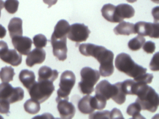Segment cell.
<instances>
[{"instance_id": "1", "label": "cell", "mask_w": 159, "mask_h": 119, "mask_svg": "<svg viewBox=\"0 0 159 119\" xmlns=\"http://www.w3.org/2000/svg\"><path fill=\"white\" fill-rule=\"evenodd\" d=\"M79 51L83 55L93 57L98 61L99 73L102 77H109L113 74L114 54L112 51L92 43L81 44L79 46Z\"/></svg>"}, {"instance_id": "2", "label": "cell", "mask_w": 159, "mask_h": 119, "mask_svg": "<svg viewBox=\"0 0 159 119\" xmlns=\"http://www.w3.org/2000/svg\"><path fill=\"white\" fill-rule=\"evenodd\" d=\"M136 95L138 98L135 102L139 105L141 110L152 112L157 110L159 105V95L151 86L139 83Z\"/></svg>"}, {"instance_id": "3", "label": "cell", "mask_w": 159, "mask_h": 119, "mask_svg": "<svg viewBox=\"0 0 159 119\" xmlns=\"http://www.w3.org/2000/svg\"><path fill=\"white\" fill-rule=\"evenodd\" d=\"M116 68L129 77L135 78L147 72V69L136 63L130 55L122 53L117 55L115 60Z\"/></svg>"}, {"instance_id": "4", "label": "cell", "mask_w": 159, "mask_h": 119, "mask_svg": "<svg viewBox=\"0 0 159 119\" xmlns=\"http://www.w3.org/2000/svg\"><path fill=\"white\" fill-rule=\"evenodd\" d=\"M81 82L78 87L83 95H90L94 90V86L100 79V74L97 70L90 67H84L80 71Z\"/></svg>"}, {"instance_id": "5", "label": "cell", "mask_w": 159, "mask_h": 119, "mask_svg": "<svg viewBox=\"0 0 159 119\" xmlns=\"http://www.w3.org/2000/svg\"><path fill=\"white\" fill-rule=\"evenodd\" d=\"M28 90L31 99L42 103L47 100L52 95L54 91L55 86L53 82L39 81L36 82Z\"/></svg>"}, {"instance_id": "6", "label": "cell", "mask_w": 159, "mask_h": 119, "mask_svg": "<svg viewBox=\"0 0 159 119\" xmlns=\"http://www.w3.org/2000/svg\"><path fill=\"white\" fill-rule=\"evenodd\" d=\"M76 82V76L71 71L66 70L60 77L59 88L57 90V96L56 100L61 99H69V95Z\"/></svg>"}, {"instance_id": "7", "label": "cell", "mask_w": 159, "mask_h": 119, "mask_svg": "<svg viewBox=\"0 0 159 119\" xmlns=\"http://www.w3.org/2000/svg\"><path fill=\"white\" fill-rule=\"evenodd\" d=\"M25 92L21 87H13L8 82L0 84V99L12 104L23 100Z\"/></svg>"}, {"instance_id": "8", "label": "cell", "mask_w": 159, "mask_h": 119, "mask_svg": "<svg viewBox=\"0 0 159 119\" xmlns=\"http://www.w3.org/2000/svg\"><path fill=\"white\" fill-rule=\"evenodd\" d=\"M91 32L84 24L75 23L70 25L67 37L72 42H76V46L79 43L85 42Z\"/></svg>"}, {"instance_id": "9", "label": "cell", "mask_w": 159, "mask_h": 119, "mask_svg": "<svg viewBox=\"0 0 159 119\" xmlns=\"http://www.w3.org/2000/svg\"><path fill=\"white\" fill-rule=\"evenodd\" d=\"M159 22L139 21L134 24L135 33L142 36H149L158 39L159 37Z\"/></svg>"}, {"instance_id": "10", "label": "cell", "mask_w": 159, "mask_h": 119, "mask_svg": "<svg viewBox=\"0 0 159 119\" xmlns=\"http://www.w3.org/2000/svg\"><path fill=\"white\" fill-rule=\"evenodd\" d=\"M51 44L53 48V54L54 56L60 61H64L67 57V37L56 38L51 37Z\"/></svg>"}, {"instance_id": "11", "label": "cell", "mask_w": 159, "mask_h": 119, "mask_svg": "<svg viewBox=\"0 0 159 119\" xmlns=\"http://www.w3.org/2000/svg\"><path fill=\"white\" fill-rule=\"evenodd\" d=\"M95 94L105 98L106 100L114 97L117 92L116 84H111L107 80H102L97 85Z\"/></svg>"}, {"instance_id": "12", "label": "cell", "mask_w": 159, "mask_h": 119, "mask_svg": "<svg viewBox=\"0 0 159 119\" xmlns=\"http://www.w3.org/2000/svg\"><path fill=\"white\" fill-rule=\"evenodd\" d=\"M12 43L16 50L24 55H27L30 52L32 47V40L27 36L13 37L12 38Z\"/></svg>"}, {"instance_id": "13", "label": "cell", "mask_w": 159, "mask_h": 119, "mask_svg": "<svg viewBox=\"0 0 159 119\" xmlns=\"http://www.w3.org/2000/svg\"><path fill=\"white\" fill-rule=\"evenodd\" d=\"M68 99H61L57 100V108L62 119H72L76 113L75 106Z\"/></svg>"}, {"instance_id": "14", "label": "cell", "mask_w": 159, "mask_h": 119, "mask_svg": "<svg viewBox=\"0 0 159 119\" xmlns=\"http://www.w3.org/2000/svg\"><path fill=\"white\" fill-rule=\"evenodd\" d=\"M26 63L28 67L42 63L46 58V52L43 48H36L28 54Z\"/></svg>"}, {"instance_id": "15", "label": "cell", "mask_w": 159, "mask_h": 119, "mask_svg": "<svg viewBox=\"0 0 159 119\" xmlns=\"http://www.w3.org/2000/svg\"><path fill=\"white\" fill-rule=\"evenodd\" d=\"M0 59L6 63L14 67H17L22 62V56L15 49H7L0 54Z\"/></svg>"}, {"instance_id": "16", "label": "cell", "mask_w": 159, "mask_h": 119, "mask_svg": "<svg viewBox=\"0 0 159 119\" xmlns=\"http://www.w3.org/2000/svg\"><path fill=\"white\" fill-rule=\"evenodd\" d=\"M116 15L120 22L125 19H130L134 15L135 10L132 6L127 4H120L116 6Z\"/></svg>"}, {"instance_id": "17", "label": "cell", "mask_w": 159, "mask_h": 119, "mask_svg": "<svg viewBox=\"0 0 159 119\" xmlns=\"http://www.w3.org/2000/svg\"><path fill=\"white\" fill-rule=\"evenodd\" d=\"M38 74V81H47L53 82L58 77L59 73L57 70H52L50 67L43 66L40 68Z\"/></svg>"}, {"instance_id": "18", "label": "cell", "mask_w": 159, "mask_h": 119, "mask_svg": "<svg viewBox=\"0 0 159 119\" xmlns=\"http://www.w3.org/2000/svg\"><path fill=\"white\" fill-rule=\"evenodd\" d=\"M11 38L18 36H23V20L20 18L14 17L11 20L8 25Z\"/></svg>"}, {"instance_id": "19", "label": "cell", "mask_w": 159, "mask_h": 119, "mask_svg": "<svg viewBox=\"0 0 159 119\" xmlns=\"http://www.w3.org/2000/svg\"><path fill=\"white\" fill-rule=\"evenodd\" d=\"M19 79L25 88L30 89L36 82V76L32 71L22 70L19 74Z\"/></svg>"}, {"instance_id": "20", "label": "cell", "mask_w": 159, "mask_h": 119, "mask_svg": "<svg viewBox=\"0 0 159 119\" xmlns=\"http://www.w3.org/2000/svg\"><path fill=\"white\" fill-rule=\"evenodd\" d=\"M70 25L67 20H61L58 21L54 28V31L52 36L56 38L67 37Z\"/></svg>"}, {"instance_id": "21", "label": "cell", "mask_w": 159, "mask_h": 119, "mask_svg": "<svg viewBox=\"0 0 159 119\" xmlns=\"http://www.w3.org/2000/svg\"><path fill=\"white\" fill-rule=\"evenodd\" d=\"M116 6L108 3L103 6L101 9L102 16L107 21L112 23H120L116 15Z\"/></svg>"}, {"instance_id": "22", "label": "cell", "mask_w": 159, "mask_h": 119, "mask_svg": "<svg viewBox=\"0 0 159 119\" xmlns=\"http://www.w3.org/2000/svg\"><path fill=\"white\" fill-rule=\"evenodd\" d=\"M114 33L116 35H128L135 34L134 31V24L126 21H122L117 25L114 29Z\"/></svg>"}, {"instance_id": "23", "label": "cell", "mask_w": 159, "mask_h": 119, "mask_svg": "<svg viewBox=\"0 0 159 119\" xmlns=\"http://www.w3.org/2000/svg\"><path fill=\"white\" fill-rule=\"evenodd\" d=\"M92 96L87 95L81 99L78 102V108L79 110L83 114H91L94 112L95 109L92 107Z\"/></svg>"}, {"instance_id": "24", "label": "cell", "mask_w": 159, "mask_h": 119, "mask_svg": "<svg viewBox=\"0 0 159 119\" xmlns=\"http://www.w3.org/2000/svg\"><path fill=\"white\" fill-rule=\"evenodd\" d=\"M139 83L131 79L125 80L121 82V86L125 95H135L138 89Z\"/></svg>"}, {"instance_id": "25", "label": "cell", "mask_w": 159, "mask_h": 119, "mask_svg": "<svg viewBox=\"0 0 159 119\" xmlns=\"http://www.w3.org/2000/svg\"><path fill=\"white\" fill-rule=\"evenodd\" d=\"M24 108L25 111L30 114H37L40 110V104L37 100L30 99L25 102Z\"/></svg>"}, {"instance_id": "26", "label": "cell", "mask_w": 159, "mask_h": 119, "mask_svg": "<svg viewBox=\"0 0 159 119\" xmlns=\"http://www.w3.org/2000/svg\"><path fill=\"white\" fill-rule=\"evenodd\" d=\"M15 74L14 69L11 66H5L0 70V79L3 82H8L13 80Z\"/></svg>"}, {"instance_id": "27", "label": "cell", "mask_w": 159, "mask_h": 119, "mask_svg": "<svg viewBox=\"0 0 159 119\" xmlns=\"http://www.w3.org/2000/svg\"><path fill=\"white\" fill-rule=\"evenodd\" d=\"M145 42L146 39L143 36L139 35L128 42V46L132 51H138L142 47Z\"/></svg>"}, {"instance_id": "28", "label": "cell", "mask_w": 159, "mask_h": 119, "mask_svg": "<svg viewBox=\"0 0 159 119\" xmlns=\"http://www.w3.org/2000/svg\"><path fill=\"white\" fill-rule=\"evenodd\" d=\"M141 110L140 106L135 102L129 105L126 110V113L129 116H132L133 119H144V117L140 113Z\"/></svg>"}, {"instance_id": "29", "label": "cell", "mask_w": 159, "mask_h": 119, "mask_svg": "<svg viewBox=\"0 0 159 119\" xmlns=\"http://www.w3.org/2000/svg\"><path fill=\"white\" fill-rule=\"evenodd\" d=\"M117 86V90L116 95L112 99L119 105H122L125 103L126 100V95L125 93L124 92L121 86V82L115 83Z\"/></svg>"}, {"instance_id": "30", "label": "cell", "mask_w": 159, "mask_h": 119, "mask_svg": "<svg viewBox=\"0 0 159 119\" xmlns=\"http://www.w3.org/2000/svg\"><path fill=\"white\" fill-rule=\"evenodd\" d=\"M107 101L104 98L95 94V96H92L91 100L92 107L95 110H101L106 108Z\"/></svg>"}, {"instance_id": "31", "label": "cell", "mask_w": 159, "mask_h": 119, "mask_svg": "<svg viewBox=\"0 0 159 119\" xmlns=\"http://www.w3.org/2000/svg\"><path fill=\"white\" fill-rule=\"evenodd\" d=\"M19 4L18 0H6L4 3V7L8 13L14 14L18 10Z\"/></svg>"}, {"instance_id": "32", "label": "cell", "mask_w": 159, "mask_h": 119, "mask_svg": "<svg viewBox=\"0 0 159 119\" xmlns=\"http://www.w3.org/2000/svg\"><path fill=\"white\" fill-rule=\"evenodd\" d=\"M33 43L37 48H42L47 45V38L45 35L40 33L35 35L33 39Z\"/></svg>"}, {"instance_id": "33", "label": "cell", "mask_w": 159, "mask_h": 119, "mask_svg": "<svg viewBox=\"0 0 159 119\" xmlns=\"http://www.w3.org/2000/svg\"><path fill=\"white\" fill-rule=\"evenodd\" d=\"M153 76L152 73H145L137 78H134V81L142 84H150L152 82Z\"/></svg>"}, {"instance_id": "34", "label": "cell", "mask_w": 159, "mask_h": 119, "mask_svg": "<svg viewBox=\"0 0 159 119\" xmlns=\"http://www.w3.org/2000/svg\"><path fill=\"white\" fill-rule=\"evenodd\" d=\"M110 111L108 110L98 111L94 113H91L89 119H110Z\"/></svg>"}, {"instance_id": "35", "label": "cell", "mask_w": 159, "mask_h": 119, "mask_svg": "<svg viewBox=\"0 0 159 119\" xmlns=\"http://www.w3.org/2000/svg\"><path fill=\"white\" fill-rule=\"evenodd\" d=\"M150 69L153 71H158L159 67V52L154 54L149 65Z\"/></svg>"}, {"instance_id": "36", "label": "cell", "mask_w": 159, "mask_h": 119, "mask_svg": "<svg viewBox=\"0 0 159 119\" xmlns=\"http://www.w3.org/2000/svg\"><path fill=\"white\" fill-rule=\"evenodd\" d=\"M10 103L6 100L0 99V113L9 114L10 113Z\"/></svg>"}, {"instance_id": "37", "label": "cell", "mask_w": 159, "mask_h": 119, "mask_svg": "<svg viewBox=\"0 0 159 119\" xmlns=\"http://www.w3.org/2000/svg\"><path fill=\"white\" fill-rule=\"evenodd\" d=\"M155 44L151 41L146 42L143 46V50L148 54H152L155 51Z\"/></svg>"}, {"instance_id": "38", "label": "cell", "mask_w": 159, "mask_h": 119, "mask_svg": "<svg viewBox=\"0 0 159 119\" xmlns=\"http://www.w3.org/2000/svg\"><path fill=\"white\" fill-rule=\"evenodd\" d=\"M110 118L114 119V118H124L120 110L114 108L111 111L110 114Z\"/></svg>"}, {"instance_id": "39", "label": "cell", "mask_w": 159, "mask_h": 119, "mask_svg": "<svg viewBox=\"0 0 159 119\" xmlns=\"http://www.w3.org/2000/svg\"><path fill=\"white\" fill-rule=\"evenodd\" d=\"M152 15L154 17V22H158L159 20V7L153 8L152 11Z\"/></svg>"}, {"instance_id": "40", "label": "cell", "mask_w": 159, "mask_h": 119, "mask_svg": "<svg viewBox=\"0 0 159 119\" xmlns=\"http://www.w3.org/2000/svg\"><path fill=\"white\" fill-rule=\"evenodd\" d=\"M8 49L9 47L7 43L3 41H0V54L3 53Z\"/></svg>"}, {"instance_id": "41", "label": "cell", "mask_w": 159, "mask_h": 119, "mask_svg": "<svg viewBox=\"0 0 159 119\" xmlns=\"http://www.w3.org/2000/svg\"><path fill=\"white\" fill-rule=\"evenodd\" d=\"M7 33V30L2 25L0 24V38L3 39L5 37Z\"/></svg>"}, {"instance_id": "42", "label": "cell", "mask_w": 159, "mask_h": 119, "mask_svg": "<svg viewBox=\"0 0 159 119\" xmlns=\"http://www.w3.org/2000/svg\"><path fill=\"white\" fill-rule=\"evenodd\" d=\"M43 2L46 4L48 5V8H50L52 6L57 3V0H43Z\"/></svg>"}, {"instance_id": "43", "label": "cell", "mask_w": 159, "mask_h": 119, "mask_svg": "<svg viewBox=\"0 0 159 119\" xmlns=\"http://www.w3.org/2000/svg\"><path fill=\"white\" fill-rule=\"evenodd\" d=\"M4 7V2L2 0H0V17L1 16V10Z\"/></svg>"}, {"instance_id": "44", "label": "cell", "mask_w": 159, "mask_h": 119, "mask_svg": "<svg viewBox=\"0 0 159 119\" xmlns=\"http://www.w3.org/2000/svg\"><path fill=\"white\" fill-rule=\"evenodd\" d=\"M127 2L129 3H133L135 2H136L137 0H126Z\"/></svg>"}, {"instance_id": "45", "label": "cell", "mask_w": 159, "mask_h": 119, "mask_svg": "<svg viewBox=\"0 0 159 119\" xmlns=\"http://www.w3.org/2000/svg\"><path fill=\"white\" fill-rule=\"evenodd\" d=\"M151 1H152L153 2L156 3L157 4H159V0H151Z\"/></svg>"}]
</instances>
